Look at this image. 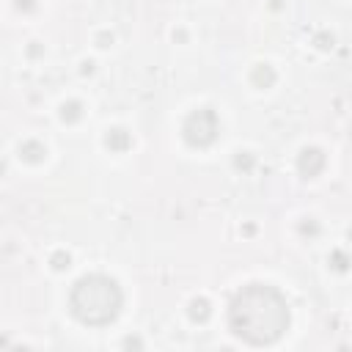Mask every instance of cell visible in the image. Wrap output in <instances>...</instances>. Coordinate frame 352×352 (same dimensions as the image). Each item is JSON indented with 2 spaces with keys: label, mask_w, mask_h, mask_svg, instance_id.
I'll return each mask as SVG.
<instances>
[{
  "label": "cell",
  "mask_w": 352,
  "mask_h": 352,
  "mask_svg": "<svg viewBox=\"0 0 352 352\" xmlns=\"http://www.w3.org/2000/svg\"><path fill=\"white\" fill-rule=\"evenodd\" d=\"M289 324L283 297L267 286L245 289L231 305V327L250 344H272Z\"/></svg>",
  "instance_id": "cell-1"
},
{
  "label": "cell",
  "mask_w": 352,
  "mask_h": 352,
  "mask_svg": "<svg viewBox=\"0 0 352 352\" xmlns=\"http://www.w3.org/2000/svg\"><path fill=\"white\" fill-rule=\"evenodd\" d=\"M118 305H121L118 286L102 275L82 278L72 292V308H74L77 319H82L88 324L110 322L118 314Z\"/></svg>",
  "instance_id": "cell-2"
}]
</instances>
